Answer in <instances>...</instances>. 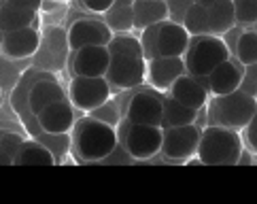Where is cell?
Instances as JSON below:
<instances>
[{
	"instance_id": "24",
	"label": "cell",
	"mask_w": 257,
	"mask_h": 204,
	"mask_svg": "<svg viewBox=\"0 0 257 204\" xmlns=\"http://www.w3.org/2000/svg\"><path fill=\"white\" fill-rule=\"evenodd\" d=\"M200 111L181 105L179 100H174L170 94L164 96V124L162 128H177V126H187L196 124Z\"/></svg>"
},
{
	"instance_id": "29",
	"label": "cell",
	"mask_w": 257,
	"mask_h": 204,
	"mask_svg": "<svg viewBox=\"0 0 257 204\" xmlns=\"http://www.w3.org/2000/svg\"><path fill=\"white\" fill-rule=\"evenodd\" d=\"M24 145V138L20 134L3 132L0 138V149H3V164H15V155L20 151V147Z\"/></svg>"
},
{
	"instance_id": "31",
	"label": "cell",
	"mask_w": 257,
	"mask_h": 204,
	"mask_svg": "<svg viewBox=\"0 0 257 204\" xmlns=\"http://www.w3.org/2000/svg\"><path fill=\"white\" fill-rule=\"evenodd\" d=\"M91 117H98V119H102V122H106V124H111V126H119V122H121V115L117 113V105H113L111 100L106 102V105H102L100 109H96V111H91L89 113Z\"/></svg>"
},
{
	"instance_id": "16",
	"label": "cell",
	"mask_w": 257,
	"mask_h": 204,
	"mask_svg": "<svg viewBox=\"0 0 257 204\" xmlns=\"http://www.w3.org/2000/svg\"><path fill=\"white\" fill-rule=\"evenodd\" d=\"M41 47V34L34 26L3 34V53L11 60H26Z\"/></svg>"
},
{
	"instance_id": "9",
	"label": "cell",
	"mask_w": 257,
	"mask_h": 204,
	"mask_svg": "<svg viewBox=\"0 0 257 204\" xmlns=\"http://www.w3.org/2000/svg\"><path fill=\"white\" fill-rule=\"evenodd\" d=\"M125 119L130 124L162 126L164 124V96H160L158 91H151V89L136 91L127 100Z\"/></svg>"
},
{
	"instance_id": "11",
	"label": "cell",
	"mask_w": 257,
	"mask_h": 204,
	"mask_svg": "<svg viewBox=\"0 0 257 204\" xmlns=\"http://www.w3.org/2000/svg\"><path fill=\"white\" fill-rule=\"evenodd\" d=\"M111 51L106 45H89L72 53L70 70L79 77H106L111 66Z\"/></svg>"
},
{
	"instance_id": "14",
	"label": "cell",
	"mask_w": 257,
	"mask_h": 204,
	"mask_svg": "<svg viewBox=\"0 0 257 204\" xmlns=\"http://www.w3.org/2000/svg\"><path fill=\"white\" fill-rule=\"evenodd\" d=\"M36 122H39L43 132H47L51 136H62L68 134L72 128H75L77 119H75V105L70 100H58L49 105L47 109H43L39 115H36Z\"/></svg>"
},
{
	"instance_id": "34",
	"label": "cell",
	"mask_w": 257,
	"mask_h": 204,
	"mask_svg": "<svg viewBox=\"0 0 257 204\" xmlns=\"http://www.w3.org/2000/svg\"><path fill=\"white\" fill-rule=\"evenodd\" d=\"M244 30H242V26L240 24H236L234 28H232V30H229V32H225L223 36H221V39L225 41V45H227V49H229V53H236V45H238V39H240V34H242Z\"/></svg>"
},
{
	"instance_id": "3",
	"label": "cell",
	"mask_w": 257,
	"mask_h": 204,
	"mask_svg": "<svg viewBox=\"0 0 257 204\" xmlns=\"http://www.w3.org/2000/svg\"><path fill=\"white\" fill-rule=\"evenodd\" d=\"M257 111V98L244 89H236L232 94L215 96L208 105L210 122L215 126H225L232 130H244Z\"/></svg>"
},
{
	"instance_id": "17",
	"label": "cell",
	"mask_w": 257,
	"mask_h": 204,
	"mask_svg": "<svg viewBox=\"0 0 257 204\" xmlns=\"http://www.w3.org/2000/svg\"><path fill=\"white\" fill-rule=\"evenodd\" d=\"M168 94L174 100H179L181 105L191 107V109H196V111H202V109L208 105L210 91H208V87L204 85V83H202V79H198L194 75H189V72H185L181 79L174 81V85L168 89Z\"/></svg>"
},
{
	"instance_id": "15",
	"label": "cell",
	"mask_w": 257,
	"mask_h": 204,
	"mask_svg": "<svg viewBox=\"0 0 257 204\" xmlns=\"http://www.w3.org/2000/svg\"><path fill=\"white\" fill-rule=\"evenodd\" d=\"M191 34L187 32V28L166 20L160 24V32H158V53L160 55H170V58H183L189 47Z\"/></svg>"
},
{
	"instance_id": "27",
	"label": "cell",
	"mask_w": 257,
	"mask_h": 204,
	"mask_svg": "<svg viewBox=\"0 0 257 204\" xmlns=\"http://www.w3.org/2000/svg\"><path fill=\"white\" fill-rule=\"evenodd\" d=\"M106 47H108V51H111V55H119V53H123V55H143L141 39H136V36L130 34V32L113 34V39H111V43H108Z\"/></svg>"
},
{
	"instance_id": "30",
	"label": "cell",
	"mask_w": 257,
	"mask_h": 204,
	"mask_svg": "<svg viewBox=\"0 0 257 204\" xmlns=\"http://www.w3.org/2000/svg\"><path fill=\"white\" fill-rule=\"evenodd\" d=\"M158 32H160V24L155 26H149L145 28V30H141V43H143V55L145 60L149 62L153 58H158Z\"/></svg>"
},
{
	"instance_id": "38",
	"label": "cell",
	"mask_w": 257,
	"mask_h": 204,
	"mask_svg": "<svg viewBox=\"0 0 257 204\" xmlns=\"http://www.w3.org/2000/svg\"><path fill=\"white\" fill-rule=\"evenodd\" d=\"M53 3H70V0H53Z\"/></svg>"
},
{
	"instance_id": "25",
	"label": "cell",
	"mask_w": 257,
	"mask_h": 204,
	"mask_svg": "<svg viewBox=\"0 0 257 204\" xmlns=\"http://www.w3.org/2000/svg\"><path fill=\"white\" fill-rule=\"evenodd\" d=\"M183 26L187 28V32L191 36H200V34H213L210 32V20H208V9L202 5H191L189 11L185 13Z\"/></svg>"
},
{
	"instance_id": "7",
	"label": "cell",
	"mask_w": 257,
	"mask_h": 204,
	"mask_svg": "<svg viewBox=\"0 0 257 204\" xmlns=\"http://www.w3.org/2000/svg\"><path fill=\"white\" fill-rule=\"evenodd\" d=\"M200 138H202V130L198 124L164 128L162 155L172 162H187L194 155H198Z\"/></svg>"
},
{
	"instance_id": "21",
	"label": "cell",
	"mask_w": 257,
	"mask_h": 204,
	"mask_svg": "<svg viewBox=\"0 0 257 204\" xmlns=\"http://www.w3.org/2000/svg\"><path fill=\"white\" fill-rule=\"evenodd\" d=\"M36 13H39V11L3 3V13H0V28H3V34L34 26L36 24Z\"/></svg>"
},
{
	"instance_id": "4",
	"label": "cell",
	"mask_w": 257,
	"mask_h": 204,
	"mask_svg": "<svg viewBox=\"0 0 257 204\" xmlns=\"http://www.w3.org/2000/svg\"><path fill=\"white\" fill-rule=\"evenodd\" d=\"M185 66L187 72L194 77H208L219 64L232 58L225 41L217 34H200L191 36L189 47L185 51Z\"/></svg>"
},
{
	"instance_id": "20",
	"label": "cell",
	"mask_w": 257,
	"mask_h": 204,
	"mask_svg": "<svg viewBox=\"0 0 257 204\" xmlns=\"http://www.w3.org/2000/svg\"><path fill=\"white\" fill-rule=\"evenodd\" d=\"M104 22L115 34L136 30L134 28V0H115V5L104 13Z\"/></svg>"
},
{
	"instance_id": "33",
	"label": "cell",
	"mask_w": 257,
	"mask_h": 204,
	"mask_svg": "<svg viewBox=\"0 0 257 204\" xmlns=\"http://www.w3.org/2000/svg\"><path fill=\"white\" fill-rule=\"evenodd\" d=\"M81 5H83L87 11L96 13V15H104L108 9H111L115 5V0H79Z\"/></svg>"
},
{
	"instance_id": "32",
	"label": "cell",
	"mask_w": 257,
	"mask_h": 204,
	"mask_svg": "<svg viewBox=\"0 0 257 204\" xmlns=\"http://www.w3.org/2000/svg\"><path fill=\"white\" fill-rule=\"evenodd\" d=\"M168 3V11H170V20L183 24L185 13L189 11V7L194 5V0H166Z\"/></svg>"
},
{
	"instance_id": "36",
	"label": "cell",
	"mask_w": 257,
	"mask_h": 204,
	"mask_svg": "<svg viewBox=\"0 0 257 204\" xmlns=\"http://www.w3.org/2000/svg\"><path fill=\"white\" fill-rule=\"evenodd\" d=\"M3 3L15 5V7H24V9H32V11H41L45 0H3Z\"/></svg>"
},
{
	"instance_id": "37",
	"label": "cell",
	"mask_w": 257,
	"mask_h": 204,
	"mask_svg": "<svg viewBox=\"0 0 257 204\" xmlns=\"http://www.w3.org/2000/svg\"><path fill=\"white\" fill-rule=\"evenodd\" d=\"M194 3H196V5H202V7H206V9H210L213 5H217L219 0H194Z\"/></svg>"
},
{
	"instance_id": "18",
	"label": "cell",
	"mask_w": 257,
	"mask_h": 204,
	"mask_svg": "<svg viewBox=\"0 0 257 204\" xmlns=\"http://www.w3.org/2000/svg\"><path fill=\"white\" fill-rule=\"evenodd\" d=\"M170 20L166 0H134V28L145 30L149 26Z\"/></svg>"
},
{
	"instance_id": "13",
	"label": "cell",
	"mask_w": 257,
	"mask_h": 204,
	"mask_svg": "<svg viewBox=\"0 0 257 204\" xmlns=\"http://www.w3.org/2000/svg\"><path fill=\"white\" fill-rule=\"evenodd\" d=\"M187 72L185 58H170V55H158L147 62V79L149 85L158 91H168L174 81Z\"/></svg>"
},
{
	"instance_id": "2",
	"label": "cell",
	"mask_w": 257,
	"mask_h": 204,
	"mask_svg": "<svg viewBox=\"0 0 257 204\" xmlns=\"http://www.w3.org/2000/svg\"><path fill=\"white\" fill-rule=\"evenodd\" d=\"M244 153L240 130L210 124L202 130L198 160L206 166H234Z\"/></svg>"
},
{
	"instance_id": "6",
	"label": "cell",
	"mask_w": 257,
	"mask_h": 204,
	"mask_svg": "<svg viewBox=\"0 0 257 204\" xmlns=\"http://www.w3.org/2000/svg\"><path fill=\"white\" fill-rule=\"evenodd\" d=\"M113 96V85L106 77H79L75 75L68 85V100L75 109L91 113V111L106 105Z\"/></svg>"
},
{
	"instance_id": "10",
	"label": "cell",
	"mask_w": 257,
	"mask_h": 204,
	"mask_svg": "<svg viewBox=\"0 0 257 204\" xmlns=\"http://www.w3.org/2000/svg\"><path fill=\"white\" fill-rule=\"evenodd\" d=\"M113 30L106 26V22L100 20H77L72 22L68 32H66V41H68V49L75 53L89 45H108L113 39Z\"/></svg>"
},
{
	"instance_id": "26",
	"label": "cell",
	"mask_w": 257,
	"mask_h": 204,
	"mask_svg": "<svg viewBox=\"0 0 257 204\" xmlns=\"http://www.w3.org/2000/svg\"><path fill=\"white\" fill-rule=\"evenodd\" d=\"M236 58L244 66H257V30H244L236 45Z\"/></svg>"
},
{
	"instance_id": "12",
	"label": "cell",
	"mask_w": 257,
	"mask_h": 204,
	"mask_svg": "<svg viewBox=\"0 0 257 204\" xmlns=\"http://www.w3.org/2000/svg\"><path fill=\"white\" fill-rule=\"evenodd\" d=\"M244 72H246V66L236 58V55H232V58L221 62L206 77V87L213 96L232 94V91L240 89L242 81H244Z\"/></svg>"
},
{
	"instance_id": "8",
	"label": "cell",
	"mask_w": 257,
	"mask_h": 204,
	"mask_svg": "<svg viewBox=\"0 0 257 204\" xmlns=\"http://www.w3.org/2000/svg\"><path fill=\"white\" fill-rule=\"evenodd\" d=\"M106 79L113 87L132 89L147 81V60L143 55H113Z\"/></svg>"
},
{
	"instance_id": "28",
	"label": "cell",
	"mask_w": 257,
	"mask_h": 204,
	"mask_svg": "<svg viewBox=\"0 0 257 204\" xmlns=\"http://www.w3.org/2000/svg\"><path fill=\"white\" fill-rule=\"evenodd\" d=\"M234 9L240 26H257V0H234Z\"/></svg>"
},
{
	"instance_id": "5",
	"label": "cell",
	"mask_w": 257,
	"mask_h": 204,
	"mask_svg": "<svg viewBox=\"0 0 257 204\" xmlns=\"http://www.w3.org/2000/svg\"><path fill=\"white\" fill-rule=\"evenodd\" d=\"M119 132V143L134 160H151L153 155L162 153L164 145V128L147 126V124H130L125 119Z\"/></svg>"
},
{
	"instance_id": "35",
	"label": "cell",
	"mask_w": 257,
	"mask_h": 204,
	"mask_svg": "<svg viewBox=\"0 0 257 204\" xmlns=\"http://www.w3.org/2000/svg\"><path fill=\"white\" fill-rule=\"evenodd\" d=\"M244 138H246V143H249L251 149L257 153V111H255L253 119L249 122V126L244 128Z\"/></svg>"
},
{
	"instance_id": "23",
	"label": "cell",
	"mask_w": 257,
	"mask_h": 204,
	"mask_svg": "<svg viewBox=\"0 0 257 204\" xmlns=\"http://www.w3.org/2000/svg\"><path fill=\"white\" fill-rule=\"evenodd\" d=\"M208 20H210V32L217 36H223L238 24L236 22V9L234 0H219L217 5L208 9Z\"/></svg>"
},
{
	"instance_id": "19",
	"label": "cell",
	"mask_w": 257,
	"mask_h": 204,
	"mask_svg": "<svg viewBox=\"0 0 257 204\" xmlns=\"http://www.w3.org/2000/svg\"><path fill=\"white\" fill-rule=\"evenodd\" d=\"M64 89L60 83L51 81V79H45V81H39L34 83L32 89H30V96H28V107H30V113L36 117L41 113L43 109H47L49 105L58 100H64Z\"/></svg>"
},
{
	"instance_id": "1",
	"label": "cell",
	"mask_w": 257,
	"mask_h": 204,
	"mask_svg": "<svg viewBox=\"0 0 257 204\" xmlns=\"http://www.w3.org/2000/svg\"><path fill=\"white\" fill-rule=\"evenodd\" d=\"M119 147L117 128L98 117H83L72 128V153L79 162H104Z\"/></svg>"
},
{
	"instance_id": "22",
	"label": "cell",
	"mask_w": 257,
	"mask_h": 204,
	"mask_svg": "<svg viewBox=\"0 0 257 204\" xmlns=\"http://www.w3.org/2000/svg\"><path fill=\"white\" fill-rule=\"evenodd\" d=\"M17 166H53L56 157H53L49 147H45L39 141H24L20 151L15 155Z\"/></svg>"
}]
</instances>
